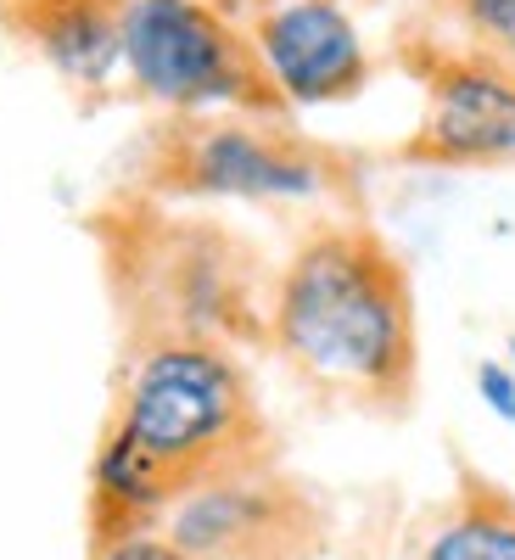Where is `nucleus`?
Wrapping results in <instances>:
<instances>
[{
	"mask_svg": "<svg viewBox=\"0 0 515 560\" xmlns=\"http://www.w3.org/2000/svg\"><path fill=\"white\" fill-rule=\"evenodd\" d=\"M269 348L319 404L403 420L420 393V314L403 253L353 213L308 224L274 275Z\"/></svg>",
	"mask_w": 515,
	"mask_h": 560,
	"instance_id": "1",
	"label": "nucleus"
},
{
	"mask_svg": "<svg viewBox=\"0 0 515 560\" xmlns=\"http://www.w3.org/2000/svg\"><path fill=\"white\" fill-rule=\"evenodd\" d=\"M107 432L124 438L179 504L208 482L274 465V427L236 348L163 337L129 348Z\"/></svg>",
	"mask_w": 515,
	"mask_h": 560,
	"instance_id": "2",
	"label": "nucleus"
},
{
	"mask_svg": "<svg viewBox=\"0 0 515 560\" xmlns=\"http://www.w3.org/2000/svg\"><path fill=\"white\" fill-rule=\"evenodd\" d=\"M107 275L129 348L163 337L269 342V292L258 253L213 219L124 213L107 224Z\"/></svg>",
	"mask_w": 515,
	"mask_h": 560,
	"instance_id": "3",
	"label": "nucleus"
},
{
	"mask_svg": "<svg viewBox=\"0 0 515 560\" xmlns=\"http://www.w3.org/2000/svg\"><path fill=\"white\" fill-rule=\"evenodd\" d=\"M168 202H319L337 197L342 163L280 118H174L140 174Z\"/></svg>",
	"mask_w": 515,
	"mask_h": 560,
	"instance_id": "4",
	"label": "nucleus"
},
{
	"mask_svg": "<svg viewBox=\"0 0 515 560\" xmlns=\"http://www.w3.org/2000/svg\"><path fill=\"white\" fill-rule=\"evenodd\" d=\"M124 68L140 96L174 118H286V102L269 84L258 51L213 0H129Z\"/></svg>",
	"mask_w": 515,
	"mask_h": 560,
	"instance_id": "5",
	"label": "nucleus"
},
{
	"mask_svg": "<svg viewBox=\"0 0 515 560\" xmlns=\"http://www.w3.org/2000/svg\"><path fill=\"white\" fill-rule=\"evenodd\" d=\"M163 538L191 560H319L331 549V504L274 459L185 493Z\"/></svg>",
	"mask_w": 515,
	"mask_h": 560,
	"instance_id": "6",
	"label": "nucleus"
},
{
	"mask_svg": "<svg viewBox=\"0 0 515 560\" xmlns=\"http://www.w3.org/2000/svg\"><path fill=\"white\" fill-rule=\"evenodd\" d=\"M426 84V113L398 147L420 168H504L515 163V73L482 51H426L414 57Z\"/></svg>",
	"mask_w": 515,
	"mask_h": 560,
	"instance_id": "7",
	"label": "nucleus"
},
{
	"mask_svg": "<svg viewBox=\"0 0 515 560\" xmlns=\"http://www.w3.org/2000/svg\"><path fill=\"white\" fill-rule=\"evenodd\" d=\"M236 28L286 107H331L370 84V51L342 0H253Z\"/></svg>",
	"mask_w": 515,
	"mask_h": 560,
	"instance_id": "8",
	"label": "nucleus"
},
{
	"mask_svg": "<svg viewBox=\"0 0 515 560\" xmlns=\"http://www.w3.org/2000/svg\"><path fill=\"white\" fill-rule=\"evenodd\" d=\"M129 0H12V28L68 84H107L124 68Z\"/></svg>",
	"mask_w": 515,
	"mask_h": 560,
	"instance_id": "9",
	"label": "nucleus"
},
{
	"mask_svg": "<svg viewBox=\"0 0 515 560\" xmlns=\"http://www.w3.org/2000/svg\"><path fill=\"white\" fill-rule=\"evenodd\" d=\"M409 560H515V493L477 465L409 533Z\"/></svg>",
	"mask_w": 515,
	"mask_h": 560,
	"instance_id": "10",
	"label": "nucleus"
},
{
	"mask_svg": "<svg viewBox=\"0 0 515 560\" xmlns=\"http://www.w3.org/2000/svg\"><path fill=\"white\" fill-rule=\"evenodd\" d=\"M443 7L465 28L471 51H482L515 73V0H443Z\"/></svg>",
	"mask_w": 515,
	"mask_h": 560,
	"instance_id": "11",
	"label": "nucleus"
},
{
	"mask_svg": "<svg viewBox=\"0 0 515 560\" xmlns=\"http://www.w3.org/2000/svg\"><path fill=\"white\" fill-rule=\"evenodd\" d=\"M477 393L504 427H515V370H510V359H482L477 364Z\"/></svg>",
	"mask_w": 515,
	"mask_h": 560,
	"instance_id": "12",
	"label": "nucleus"
},
{
	"mask_svg": "<svg viewBox=\"0 0 515 560\" xmlns=\"http://www.w3.org/2000/svg\"><path fill=\"white\" fill-rule=\"evenodd\" d=\"M90 560H191V555H185L179 544H168L163 533H140V538H124L102 555H90Z\"/></svg>",
	"mask_w": 515,
	"mask_h": 560,
	"instance_id": "13",
	"label": "nucleus"
},
{
	"mask_svg": "<svg viewBox=\"0 0 515 560\" xmlns=\"http://www.w3.org/2000/svg\"><path fill=\"white\" fill-rule=\"evenodd\" d=\"M504 348H510V370H515V331H510V342H504Z\"/></svg>",
	"mask_w": 515,
	"mask_h": 560,
	"instance_id": "14",
	"label": "nucleus"
}]
</instances>
